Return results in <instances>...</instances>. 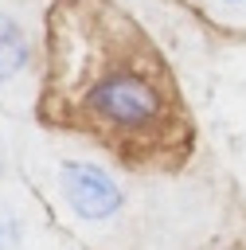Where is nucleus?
Returning <instances> with one entry per match:
<instances>
[{
    "label": "nucleus",
    "mask_w": 246,
    "mask_h": 250,
    "mask_svg": "<svg viewBox=\"0 0 246 250\" xmlns=\"http://www.w3.org/2000/svg\"><path fill=\"white\" fill-rule=\"evenodd\" d=\"M55 0H0V109L31 121L47 78V27Z\"/></svg>",
    "instance_id": "3"
},
{
    "label": "nucleus",
    "mask_w": 246,
    "mask_h": 250,
    "mask_svg": "<svg viewBox=\"0 0 246 250\" xmlns=\"http://www.w3.org/2000/svg\"><path fill=\"white\" fill-rule=\"evenodd\" d=\"M16 129H20V117L0 109V172L16 164Z\"/></svg>",
    "instance_id": "6"
},
{
    "label": "nucleus",
    "mask_w": 246,
    "mask_h": 250,
    "mask_svg": "<svg viewBox=\"0 0 246 250\" xmlns=\"http://www.w3.org/2000/svg\"><path fill=\"white\" fill-rule=\"evenodd\" d=\"M35 121L137 172H180L191 117L168 59L113 0H55Z\"/></svg>",
    "instance_id": "1"
},
{
    "label": "nucleus",
    "mask_w": 246,
    "mask_h": 250,
    "mask_svg": "<svg viewBox=\"0 0 246 250\" xmlns=\"http://www.w3.org/2000/svg\"><path fill=\"white\" fill-rule=\"evenodd\" d=\"M0 250H90L70 234L35 184L12 164L0 172Z\"/></svg>",
    "instance_id": "4"
},
{
    "label": "nucleus",
    "mask_w": 246,
    "mask_h": 250,
    "mask_svg": "<svg viewBox=\"0 0 246 250\" xmlns=\"http://www.w3.org/2000/svg\"><path fill=\"white\" fill-rule=\"evenodd\" d=\"M191 4H199L211 23L226 31H246V0H191Z\"/></svg>",
    "instance_id": "5"
},
{
    "label": "nucleus",
    "mask_w": 246,
    "mask_h": 250,
    "mask_svg": "<svg viewBox=\"0 0 246 250\" xmlns=\"http://www.w3.org/2000/svg\"><path fill=\"white\" fill-rule=\"evenodd\" d=\"M16 168L90 250H199L223 227L211 184L137 172L35 117L16 129Z\"/></svg>",
    "instance_id": "2"
}]
</instances>
